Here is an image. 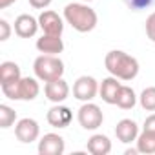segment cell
Returning <instances> with one entry per match:
<instances>
[{
	"mask_svg": "<svg viewBox=\"0 0 155 155\" xmlns=\"http://www.w3.org/2000/svg\"><path fill=\"white\" fill-rule=\"evenodd\" d=\"M104 66L110 71V75L117 77L119 81H124V82L133 81L139 75V69H140L139 60L135 57H131L130 53L120 51V49L108 51L104 57Z\"/></svg>",
	"mask_w": 155,
	"mask_h": 155,
	"instance_id": "6da1fadb",
	"label": "cell"
},
{
	"mask_svg": "<svg viewBox=\"0 0 155 155\" xmlns=\"http://www.w3.org/2000/svg\"><path fill=\"white\" fill-rule=\"evenodd\" d=\"M82 2H86V4H88V2H93V0H82Z\"/></svg>",
	"mask_w": 155,
	"mask_h": 155,
	"instance_id": "f1b7e54d",
	"label": "cell"
},
{
	"mask_svg": "<svg viewBox=\"0 0 155 155\" xmlns=\"http://www.w3.org/2000/svg\"><path fill=\"white\" fill-rule=\"evenodd\" d=\"M18 79H22V71H20V66L17 62L6 60L0 64V86L17 82Z\"/></svg>",
	"mask_w": 155,
	"mask_h": 155,
	"instance_id": "e0dca14e",
	"label": "cell"
},
{
	"mask_svg": "<svg viewBox=\"0 0 155 155\" xmlns=\"http://www.w3.org/2000/svg\"><path fill=\"white\" fill-rule=\"evenodd\" d=\"M137 153H139L137 146H135V148H130V150H126V155H137Z\"/></svg>",
	"mask_w": 155,
	"mask_h": 155,
	"instance_id": "83f0119b",
	"label": "cell"
},
{
	"mask_svg": "<svg viewBox=\"0 0 155 155\" xmlns=\"http://www.w3.org/2000/svg\"><path fill=\"white\" fill-rule=\"evenodd\" d=\"M144 29H146V37L155 44V11L146 18V26H144Z\"/></svg>",
	"mask_w": 155,
	"mask_h": 155,
	"instance_id": "603a6c76",
	"label": "cell"
},
{
	"mask_svg": "<svg viewBox=\"0 0 155 155\" xmlns=\"http://www.w3.org/2000/svg\"><path fill=\"white\" fill-rule=\"evenodd\" d=\"M122 2L131 9V11H142L148 9L155 4V0H122Z\"/></svg>",
	"mask_w": 155,
	"mask_h": 155,
	"instance_id": "7402d4cb",
	"label": "cell"
},
{
	"mask_svg": "<svg viewBox=\"0 0 155 155\" xmlns=\"http://www.w3.org/2000/svg\"><path fill=\"white\" fill-rule=\"evenodd\" d=\"M142 130H148V131H155V113H151V115H148V117H146Z\"/></svg>",
	"mask_w": 155,
	"mask_h": 155,
	"instance_id": "484cf974",
	"label": "cell"
},
{
	"mask_svg": "<svg viewBox=\"0 0 155 155\" xmlns=\"http://www.w3.org/2000/svg\"><path fill=\"white\" fill-rule=\"evenodd\" d=\"M122 84L117 77H106L102 79L101 86H99V95L101 99L106 102V104H117V97H119V91H120Z\"/></svg>",
	"mask_w": 155,
	"mask_h": 155,
	"instance_id": "4fadbf2b",
	"label": "cell"
},
{
	"mask_svg": "<svg viewBox=\"0 0 155 155\" xmlns=\"http://www.w3.org/2000/svg\"><path fill=\"white\" fill-rule=\"evenodd\" d=\"M37 49L44 55H58L64 51V42L58 35H42L37 38Z\"/></svg>",
	"mask_w": 155,
	"mask_h": 155,
	"instance_id": "9a60e30c",
	"label": "cell"
},
{
	"mask_svg": "<svg viewBox=\"0 0 155 155\" xmlns=\"http://www.w3.org/2000/svg\"><path fill=\"white\" fill-rule=\"evenodd\" d=\"M77 120H79V124H81L84 130L95 131V130H99V128L102 126L104 115H102V110H101L97 104H93V102L90 101V102H84V104L79 108V111H77Z\"/></svg>",
	"mask_w": 155,
	"mask_h": 155,
	"instance_id": "5b68a950",
	"label": "cell"
},
{
	"mask_svg": "<svg viewBox=\"0 0 155 155\" xmlns=\"http://www.w3.org/2000/svg\"><path fill=\"white\" fill-rule=\"evenodd\" d=\"M17 0H0V9H8L9 6H13Z\"/></svg>",
	"mask_w": 155,
	"mask_h": 155,
	"instance_id": "4316f807",
	"label": "cell"
},
{
	"mask_svg": "<svg viewBox=\"0 0 155 155\" xmlns=\"http://www.w3.org/2000/svg\"><path fill=\"white\" fill-rule=\"evenodd\" d=\"M33 71H35V77L42 82H49V81H55V79H62L64 77V62L60 57L57 55H40L35 58L33 62Z\"/></svg>",
	"mask_w": 155,
	"mask_h": 155,
	"instance_id": "3957f363",
	"label": "cell"
},
{
	"mask_svg": "<svg viewBox=\"0 0 155 155\" xmlns=\"http://www.w3.org/2000/svg\"><path fill=\"white\" fill-rule=\"evenodd\" d=\"M71 119H73L71 110H69L68 106H62V104H55L53 108H49V111H48V115H46L48 124L53 126V128H58V130L68 128L69 122H71Z\"/></svg>",
	"mask_w": 155,
	"mask_h": 155,
	"instance_id": "7c38bea8",
	"label": "cell"
},
{
	"mask_svg": "<svg viewBox=\"0 0 155 155\" xmlns=\"http://www.w3.org/2000/svg\"><path fill=\"white\" fill-rule=\"evenodd\" d=\"M66 24H69L75 31L79 33H90L97 28L99 17L95 9H91L86 2H71L64 8L62 13Z\"/></svg>",
	"mask_w": 155,
	"mask_h": 155,
	"instance_id": "7a4b0ae2",
	"label": "cell"
},
{
	"mask_svg": "<svg viewBox=\"0 0 155 155\" xmlns=\"http://www.w3.org/2000/svg\"><path fill=\"white\" fill-rule=\"evenodd\" d=\"M137 99H139V97L135 95L133 88L122 84V88H120V91H119V97H117V106H119L120 110H131V108L137 104Z\"/></svg>",
	"mask_w": 155,
	"mask_h": 155,
	"instance_id": "d6986e66",
	"label": "cell"
},
{
	"mask_svg": "<svg viewBox=\"0 0 155 155\" xmlns=\"http://www.w3.org/2000/svg\"><path fill=\"white\" fill-rule=\"evenodd\" d=\"M11 37V24L6 18H0V42H6Z\"/></svg>",
	"mask_w": 155,
	"mask_h": 155,
	"instance_id": "cb8c5ba5",
	"label": "cell"
},
{
	"mask_svg": "<svg viewBox=\"0 0 155 155\" xmlns=\"http://www.w3.org/2000/svg\"><path fill=\"white\" fill-rule=\"evenodd\" d=\"M139 102H140L142 110H146V111H155V86L144 88L142 93L139 95Z\"/></svg>",
	"mask_w": 155,
	"mask_h": 155,
	"instance_id": "44dd1931",
	"label": "cell"
},
{
	"mask_svg": "<svg viewBox=\"0 0 155 155\" xmlns=\"http://www.w3.org/2000/svg\"><path fill=\"white\" fill-rule=\"evenodd\" d=\"M139 133H140V131H139V126H137V122L131 120V119H122V120H119L117 126H115V135H117V139H119L120 142H124V144L135 142L137 137H139Z\"/></svg>",
	"mask_w": 155,
	"mask_h": 155,
	"instance_id": "5bb4252c",
	"label": "cell"
},
{
	"mask_svg": "<svg viewBox=\"0 0 155 155\" xmlns=\"http://www.w3.org/2000/svg\"><path fill=\"white\" fill-rule=\"evenodd\" d=\"M28 2H29V6L35 8V9H46V8L51 6L53 0H28Z\"/></svg>",
	"mask_w": 155,
	"mask_h": 155,
	"instance_id": "d4e9b609",
	"label": "cell"
},
{
	"mask_svg": "<svg viewBox=\"0 0 155 155\" xmlns=\"http://www.w3.org/2000/svg\"><path fill=\"white\" fill-rule=\"evenodd\" d=\"M66 151L64 137L58 133H46L38 140V153L40 155H62Z\"/></svg>",
	"mask_w": 155,
	"mask_h": 155,
	"instance_id": "9c48e42d",
	"label": "cell"
},
{
	"mask_svg": "<svg viewBox=\"0 0 155 155\" xmlns=\"http://www.w3.org/2000/svg\"><path fill=\"white\" fill-rule=\"evenodd\" d=\"M15 122H17V111L8 104H0V128L8 130Z\"/></svg>",
	"mask_w": 155,
	"mask_h": 155,
	"instance_id": "ffe728a7",
	"label": "cell"
},
{
	"mask_svg": "<svg viewBox=\"0 0 155 155\" xmlns=\"http://www.w3.org/2000/svg\"><path fill=\"white\" fill-rule=\"evenodd\" d=\"M86 150L91 153V155H108L111 151V140L108 135H102V133H95L88 139V144H86Z\"/></svg>",
	"mask_w": 155,
	"mask_h": 155,
	"instance_id": "2e32d148",
	"label": "cell"
},
{
	"mask_svg": "<svg viewBox=\"0 0 155 155\" xmlns=\"http://www.w3.org/2000/svg\"><path fill=\"white\" fill-rule=\"evenodd\" d=\"M99 82L90 75H82L73 84V97L81 102H90L99 95Z\"/></svg>",
	"mask_w": 155,
	"mask_h": 155,
	"instance_id": "8992f818",
	"label": "cell"
},
{
	"mask_svg": "<svg viewBox=\"0 0 155 155\" xmlns=\"http://www.w3.org/2000/svg\"><path fill=\"white\" fill-rule=\"evenodd\" d=\"M64 17H60L58 13L51 11V9H44L40 15H38V24H40V29L42 33L46 35H58L62 37V31H64Z\"/></svg>",
	"mask_w": 155,
	"mask_h": 155,
	"instance_id": "ba28073f",
	"label": "cell"
},
{
	"mask_svg": "<svg viewBox=\"0 0 155 155\" xmlns=\"http://www.w3.org/2000/svg\"><path fill=\"white\" fill-rule=\"evenodd\" d=\"M137 150L139 153H144V155H151L155 153V131H148V130H142L137 137Z\"/></svg>",
	"mask_w": 155,
	"mask_h": 155,
	"instance_id": "ac0fdd59",
	"label": "cell"
},
{
	"mask_svg": "<svg viewBox=\"0 0 155 155\" xmlns=\"http://www.w3.org/2000/svg\"><path fill=\"white\" fill-rule=\"evenodd\" d=\"M17 37L20 38H31L37 35V31L40 29V24H38V18L28 15V13H22L15 18V26H13Z\"/></svg>",
	"mask_w": 155,
	"mask_h": 155,
	"instance_id": "8fae6325",
	"label": "cell"
},
{
	"mask_svg": "<svg viewBox=\"0 0 155 155\" xmlns=\"http://www.w3.org/2000/svg\"><path fill=\"white\" fill-rule=\"evenodd\" d=\"M15 137L22 144H31V142L38 140V137H40L38 122L35 119H29V117H24V119L17 120V124H15Z\"/></svg>",
	"mask_w": 155,
	"mask_h": 155,
	"instance_id": "52a82bcc",
	"label": "cell"
},
{
	"mask_svg": "<svg viewBox=\"0 0 155 155\" xmlns=\"http://www.w3.org/2000/svg\"><path fill=\"white\" fill-rule=\"evenodd\" d=\"M44 95L49 102L53 104H62L68 97H69V86L64 79H55L46 82L44 86Z\"/></svg>",
	"mask_w": 155,
	"mask_h": 155,
	"instance_id": "30bf717a",
	"label": "cell"
},
{
	"mask_svg": "<svg viewBox=\"0 0 155 155\" xmlns=\"http://www.w3.org/2000/svg\"><path fill=\"white\" fill-rule=\"evenodd\" d=\"M0 88H2V93L11 101H35L40 93L38 79H33V77H22L17 82Z\"/></svg>",
	"mask_w": 155,
	"mask_h": 155,
	"instance_id": "277c9868",
	"label": "cell"
}]
</instances>
